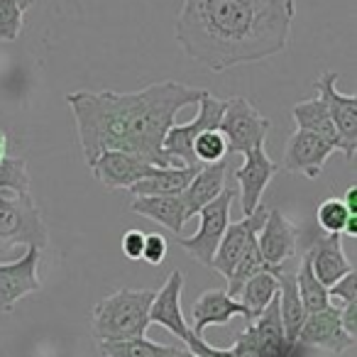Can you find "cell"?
Returning <instances> with one entry per match:
<instances>
[{
	"label": "cell",
	"instance_id": "6da1fadb",
	"mask_svg": "<svg viewBox=\"0 0 357 357\" xmlns=\"http://www.w3.org/2000/svg\"><path fill=\"white\" fill-rule=\"evenodd\" d=\"M206 89L159 81L139 91H74L66 96L79 130L81 152L86 162L115 149L128 152L154 167H181L162 149L169 128L178 110L199 105Z\"/></svg>",
	"mask_w": 357,
	"mask_h": 357
},
{
	"label": "cell",
	"instance_id": "7a4b0ae2",
	"mask_svg": "<svg viewBox=\"0 0 357 357\" xmlns=\"http://www.w3.org/2000/svg\"><path fill=\"white\" fill-rule=\"evenodd\" d=\"M294 15V0H184L174 35L189 59L225 71L287 50Z\"/></svg>",
	"mask_w": 357,
	"mask_h": 357
},
{
	"label": "cell",
	"instance_id": "3957f363",
	"mask_svg": "<svg viewBox=\"0 0 357 357\" xmlns=\"http://www.w3.org/2000/svg\"><path fill=\"white\" fill-rule=\"evenodd\" d=\"M152 298V289H120L98 301L91 321L96 340H128V337L144 335L152 326L149 323Z\"/></svg>",
	"mask_w": 357,
	"mask_h": 357
},
{
	"label": "cell",
	"instance_id": "277c9868",
	"mask_svg": "<svg viewBox=\"0 0 357 357\" xmlns=\"http://www.w3.org/2000/svg\"><path fill=\"white\" fill-rule=\"evenodd\" d=\"M13 248H47V228L30 194L0 189V255Z\"/></svg>",
	"mask_w": 357,
	"mask_h": 357
},
{
	"label": "cell",
	"instance_id": "5b68a950",
	"mask_svg": "<svg viewBox=\"0 0 357 357\" xmlns=\"http://www.w3.org/2000/svg\"><path fill=\"white\" fill-rule=\"evenodd\" d=\"M301 347L298 342H289L284 335L279 301L274 296V301L255 321H250L243 333H238L233 352L238 357H298Z\"/></svg>",
	"mask_w": 357,
	"mask_h": 357
},
{
	"label": "cell",
	"instance_id": "8992f818",
	"mask_svg": "<svg viewBox=\"0 0 357 357\" xmlns=\"http://www.w3.org/2000/svg\"><path fill=\"white\" fill-rule=\"evenodd\" d=\"M218 130L228 142V154H248L255 147H264L272 123L248 98L233 96L225 98V113Z\"/></svg>",
	"mask_w": 357,
	"mask_h": 357
},
{
	"label": "cell",
	"instance_id": "52a82bcc",
	"mask_svg": "<svg viewBox=\"0 0 357 357\" xmlns=\"http://www.w3.org/2000/svg\"><path fill=\"white\" fill-rule=\"evenodd\" d=\"M235 191L225 186L218 196H215L211 204H206L199 211V230H196L191 238H178V245L196 259L204 267H211L213 262V255L218 250L220 240L225 235V228L230 225V208H233Z\"/></svg>",
	"mask_w": 357,
	"mask_h": 357
},
{
	"label": "cell",
	"instance_id": "ba28073f",
	"mask_svg": "<svg viewBox=\"0 0 357 357\" xmlns=\"http://www.w3.org/2000/svg\"><path fill=\"white\" fill-rule=\"evenodd\" d=\"M225 113V98H215L211 91H204L199 100V113L189 123L176 125L174 123L169 128L167 137H164L162 149L172 159H176L178 164H186V167H199L194 157V139L199 137L206 130H218L220 120Z\"/></svg>",
	"mask_w": 357,
	"mask_h": 357
},
{
	"label": "cell",
	"instance_id": "9c48e42d",
	"mask_svg": "<svg viewBox=\"0 0 357 357\" xmlns=\"http://www.w3.org/2000/svg\"><path fill=\"white\" fill-rule=\"evenodd\" d=\"M318 98L326 103L328 115L335 125L337 135L342 139V154L352 159L357 152V96H345L337 91L335 71H323L313 84Z\"/></svg>",
	"mask_w": 357,
	"mask_h": 357
},
{
	"label": "cell",
	"instance_id": "30bf717a",
	"mask_svg": "<svg viewBox=\"0 0 357 357\" xmlns=\"http://www.w3.org/2000/svg\"><path fill=\"white\" fill-rule=\"evenodd\" d=\"M40 248H25V255L13 262H0V316L10 313L20 298L40 291Z\"/></svg>",
	"mask_w": 357,
	"mask_h": 357
},
{
	"label": "cell",
	"instance_id": "8fae6325",
	"mask_svg": "<svg viewBox=\"0 0 357 357\" xmlns=\"http://www.w3.org/2000/svg\"><path fill=\"white\" fill-rule=\"evenodd\" d=\"M257 248L262 259L272 269L282 267V264L291 262L296 257L298 248V230L282 211L269 208L267 218H264L262 228L257 233Z\"/></svg>",
	"mask_w": 357,
	"mask_h": 357
},
{
	"label": "cell",
	"instance_id": "7c38bea8",
	"mask_svg": "<svg viewBox=\"0 0 357 357\" xmlns=\"http://www.w3.org/2000/svg\"><path fill=\"white\" fill-rule=\"evenodd\" d=\"M267 211H269L267 206L259 204L257 208H255V213L245 215L243 220L230 223L228 228H225V235H223V240H220L218 250H215L211 269H215L218 274H223L225 279L233 274L235 264L240 262V257L245 255L248 245L257 238L259 228H262L264 218H267Z\"/></svg>",
	"mask_w": 357,
	"mask_h": 357
},
{
	"label": "cell",
	"instance_id": "4fadbf2b",
	"mask_svg": "<svg viewBox=\"0 0 357 357\" xmlns=\"http://www.w3.org/2000/svg\"><path fill=\"white\" fill-rule=\"evenodd\" d=\"M245 162L235 172V181L240 186V204H243V215L255 213L262 196L267 191L269 181L274 178V174L279 172V164L274 159H269V154L264 152V147H255L248 154H243Z\"/></svg>",
	"mask_w": 357,
	"mask_h": 357
},
{
	"label": "cell",
	"instance_id": "5bb4252c",
	"mask_svg": "<svg viewBox=\"0 0 357 357\" xmlns=\"http://www.w3.org/2000/svg\"><path fill=\"white\" fill-rule=\"evenodd\" d=\"M335 152L326 139L308 130H294L284 147L282 169L289 174H303L306 178H318L323 172V164Z\"/></svg>",
	"mask_w": 357,
	"mask_h": 357
},
{
	"label": "cell",
	"instance_id": "9a60e30c",
	"mask_svg": "<svg viewBox=\"0 0 357 357\" xmlns=\"http://www.w3.org/2000/svg\"><path fill=\"white\" fill-rule=\"evenodd\" d=\"M89 167H91V172H93L96 181H100V184L110 191H115V189L128 191L130 186L142 181V178H147L149 174L157 169L154 164L144 162V159L135 157V154L115 152V149H108V152L98 154Z\"/></svg>",
	"mask_w": 357,
	"mask_h": 357
},
{
	"label": "cell",
	"instance_id": "2e32d148",
	"mask_svg": "<svg viewBox=\"0 0 357 357\" xmlns=\"http://www.w3.org/2000/svg\"><path fill=\"white\" fill-rule=\"evenodd\" d=\"M296 342L303 347H321L328 352H345L355 345V337L342 328L340 311L333 306L316 313H306L301 323V331L296 335Z\"/></svg>",
	"mask_w": 357,
	"mask_h": 357
},
{
	"label": "cell",
	"instance_id": "e0dca14e",
	"mask_svg": "<svg viewBox=\"0 0 357 357\" xmlns=\"http://www.w3.org/2000/svg\"><path fill=\"white\" fill-rule=\"evenodd\" d=\"M181 291H184V274L174 269L164 282V287L154 291L152 306H149V323L167 328L172 335H176L184 342L191 328L184 318V311H181Z\"/></svg>",
	"mask_w": 357,
	"mask_h": 357
},
{
	"label": "cell",
	"instance_id": "ac0fdd59",
	"mask_svg": "<svg viewBox=\"0 0 357 357\" xmlns=\"http://www.w3.org/2000/svg\"><path fill=\"white\" fill-rule=\"evenodd\" d=\"M235 316H243L250 323L248 311H245V306L238 298H233L223 289H208L194 301V308H191V323L194 326H191V331H194V335L204 337L206 328L225 326Z\"/></svg>",
	"mask_w": 357,
	"mask_h": 357
},
{
	"label": "cell",
	"instance_id": "d6986e66",
	"mask_svg": "<svg viewBox=\"0 0 357 357\" xmlns=\"http://www.w3.org/2000/svg\"><path fill=\"white\" fill-rule=\"evenodd\" d=\"M306 255L311 259L313 274L326 287L335 284L347 272H352L350 259L345 257V250H342V235H316L308 245Z\"/></svg>",
	"mask_w": 357,
	"mask_h": 357
},
{
	"label": "cell",
	"instance_id": "ffe728a7",
	"mask_svg": "<svg viewBox=\"0 0 357 357\" xmlns=\"http://www.w3.org/2000/svg\"><path fill=\"white\" fill-rule=\"evenodd\" d=\"M130 211L144 218L154 220V223L164 225L172 230L174 235H181L186 220H191L189 208L184 204L181 194H169V196H135Z\"/></svg>",
	"mask_w": 357,
	"mask_h": 357
},
{
	"label": "cell",
	"instance_id": "44dd1931",
	"mask_svg": "<svg viewBox=\"0 0 357 357\" xmlns=\"http://www.w3.org/2000/svg\"><path fill=\"white\" fill-rule=\"evenodd\" d=\"M225 176H228V162L225 159L215 164H201L196 176L191 178V184L186 186V191H181L191 218L225 189Z\"/></svg>",
	"mask_w": 357,
	"mask_h": 357
},
{
	"label": "cell",
	"instance_id": "7402d4cb",
	"mask_svg": "<svg viewBox=\"0 0 357 357\" xmlns=\"http://www.w3.org/2000/svg\"><path fill=\"white\" fill-rule=\"evenodd\" d=\"M201 167V164H199ZM199 167H157L147 178L137 181L130 186V194L135 196H169V194H181L186 191V186L191 184V178L196 176Z\"/></svg>",
	"mask_w": 357,
	"mask_h": 357
},
{
	"label": "cell",
	"instance_id": "603a6c76",
	"mask_svg": "<svg viewBox=\"0 0 357 357\" xmlns=\"http://www.w3.org/2000/svg\"><path fill=\"white\" fill-rule=\"evenodd\" d=\"M291 118L296 123V130H308V132L318 135L321 139H326L335 152H342V139L337 135L335 125H333L331 115H328V108L321 98H308L301 100L291 108Z\"/></svg>",
	"mask_w": 357,
	"mask_h": 357
},
{
	"label": "cell",
	"instance_id": "cb8c5ba5",
	"mask_svg": "<svg viewBox=\"0 0 357 357\" xmlns=\"http://www.w3.org/2000/svg\"><path fill=\"white\" fill-rule=\"evenodd\" d=\"M277 294H279V282H277V277H274V272H259V274H255V277H250L248 282L240 287L235 298L245 306L250 321H255V318L274 301Z\"/></svg>",
	"mask_w": 357,
	"mask_h": 357
},
{
	"label": "cell",
	"instance_id": "d4e9b609",
	"mask_svg": "<svg viewBox=\"0 0 357 357\" xmlns=\"http://www.w3.org/2000/svg\"><path fill=\"white\" fill-rule=\"evenodd\" d=\"M100 352L105 357H178L184 347L176 345H162L149 337H128V340H103L98 342Z\"/></svg>",
	"mask_w": 357,
	"mask_h": 357
},
{
	"label": "cell",
	"instance_id": "484cf974",
	"mask_svg": "<svg viewBox=\"0 0 357 357\" xmlns=\"http://www.w3.org/2000/svg\"><path fill=\"white\" fill-rule=\"evenodd\" d=\"M328 296H331V306L340 311L342 328L350 333L352 337L357 335V272H347L335 284L328 287Z\"/></svg>",
	"mask_w": 357,
	"mask_h": 357
},
{
	"label": "cell",
	"instance_id": "4316f807",
	"mask_svg": "<svg viewBox=\"0 0 357 357\" xmlns=\"http://www.w3.org/2000/svg\"><path fill=\"white\" fill-rule=\"evenodd\" d=\"M296 291H298V298H301L303 311L306 313H316V311H323V308L331 306L328 287L318 282V277L313 274L311 259H308L306 252H303L301 262H298V267H296Z\"/></svg>",
	"mask_w": 357,
	"mask_h": 357
},
{
	"label": "cell",
	"instance_id": "83f0119b",
	"mask_svg": "<svg viewBox=\"0 0 357 357\" xmlns=\"http://www.w3.org/2000/svg\"><path fill=\"white\" fill-rule=\"evenodd\" d=\"M350 215L352 213L345 208L342 199H326L316 208V223L326 235H342Z\"/></svg>",
	"mask_w": 357,
	"mask_h": 357
},
{
	"label": "cell",
	"instance_id": "f1b7e54d",
	"mask_svg": "<svg viewBox=\"0 0 357 357\" xmlns=\"http://www.w3.org/2000/svg\"><path fill=\"white\" fill-rule=\"evenodd\" d=\"M0 189L13 194H30V174L22 157H6L0 162Z\"/></svg>",
	"mask_w": 357,
	"mask_h": 357
},
{
	"label": "cell",
	"instance_id": "f546056e",
	"mask_svg": "<svg viewBox=\"0 0 357 357\" xmlns=\"http://www.w3.org/2000/svg\"><path fill=\"white\" fill-rule=\"evenodd\" d=\"M196 164H215L228 157V142L220 130H206L194 139Z\"/></svg>",
	"mask_w": 357,
	"mask_h": 357
},
{
	"label": "cell",
	"instance_id": "4dcf8cb0",
	"mask_svg": "<svg viewBox=\"0 0 357 357\" xmlns=\"http://www.w3.org/2000/svg\"><path fill=\"white\" fill-rule=\"evenodd\" d=\"M25 25V10L15 0H0V42H15Z\"/></svg>",
	"mask_w": 357,
	"mask_h": 357
},
{
	"label": "cell",
	"instance_id": "1f68e13d",
	"mask_svg": "<svg viewBox=\"0 0 357 357\" xmlns=\"http://www.w3.org/2000/svg\"><path fill=\"white\" fill-rule=\"evenodd\" d=\"M167 257V238L159 233H149L144 235V248H142V259L152 267L164 262Z\"/></svg>",
	"mask_w": 357,
	"mask_h": 357
},
{
	"label": "cell",
	"instance_id": "d6a6232c",
	"mask_svg": "<svg viewBox=\"0 0 357 357\" xmlns=\"http://www.w3.org/2000/svg\"><path fill=\"white\" fill-rule=\"evenodd\" d=\"M184 347L189 352H194L196 357H238L233 352V347H228V350H220V347H211L208 342L204 340V337L194 335V331H191L189 335H186Z\"/></svg>",
	"mask_w": 357,
	"mask_h": 357
},
{
	"label": "cell",
	"instance_id": "836d02e7",
	"mask_svg": "<svg viewBox=\"0 0 357 357\" xmlns=\"http://www.w3.org/2000/svg\"><path fill=\"white\" fill-rule=\"evenodd\" d=\"M120 248H123V255H125V257L132 259V262L142 259L144 233H142V230H128V233L123 235V243H120Z\"/></svg>",
	"mask_w": 357,
	"mask_h": 357
},
{
	"label": "cell",
	"instance_id": "e575fe53",
	"mask_svg": "<svg viewBox=\"0 0 357 357\" xmlns=\"http://www.w3.org/2000/svg\"><path fill=\"white\" fill-rule=\"evenodd\" d=\"M342 204H345V208L350 211L352 215H357V186H350V189L345 191V199H342Z\"/></svg>",
	"mask_w": 357,
	"mask_h": 357
},
{
	"label": "cell",
	"instance_id": "d590c367",
	"mask_svg": "<svg viewBox=\"0 0 357 357\" xmlns=\"http://www.w3.org/2000/svg\"><path fill=\"white\" fill-rule=\"evenodd\" d=\"M342 235H347V238H357V215H350V218H347Z\"/></svg>",
	"mask_w": 357,
	"mask_h": 357
},
{
	"label": "cell",
	"instance_id": "8d00e7d4",
	"mask_svg": "<svg viewBox=\"0 0 357 357\" xmlns=\"http://www.w3.org/2000/svg\"><path fill=\"white\" fill-rule=\"evenodd\" d=\"M8 137H6V132H3V130H0V162H3V159L8 157Z\"/></svg>",
	"mask_w": 357,
	"mask_h": 357
},
{
	"label": "cell",
	"instance_id": "74e56055",
	"mask_svg": "<svg viewBox=\"0 0 357 357\" xmlns=\"http://www.w3.org/2000/svg\"><path fill=\"white\" fill-rule=\"evenodd\" d=\"M15 3L22 8V10H30V8L35 6V0H15Z\"/></svg>",
	"mask_w": 357,
	"mask_h": 357
},
{
	"label": "cell",
	"instance_id": "f35d334b",
	"mask_svg": "<svg viewBox=\"0 0 357 357\" xmlns=\"http://www.w3.org/2000/svg\"><path fill=\"white\" fill-rule=\"evenodd\" d=\"M178 357H196V355H194V352H189V350H186V347H184V350L178 352Z\"/></svg>",
	"mask_w": 357,
	"mask_h": 357
}]
</instances>
